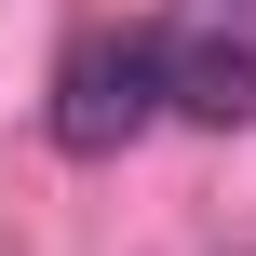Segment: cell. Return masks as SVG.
<instances>
[{"instance_id":"1","label":"cell","mask_w":256,"mask_h":256,"mask_svg":"<svg viewBox=\"0 0 256 256\" xmlns=\"http://www.w3.org/2000/svg\"><path fill=\"white\" fill-rule=\"evenodd\" d=\"M148 122H176L162 27H94V40H68V68H54V148H68V162H108V148H135Z\"/></svg>"},{"instance_id":"2","label":"cell","mask_w":256,"mask_h":256,"mask_svg":"<svg viewBox=\"0 0 256 256\" xmlns=\"http://www.w3.org/2000/svg\"><path fill=\"white\" fill-rule=\"evenodd\" d=\"M162 81H176V122H202V135H243L256 122V40L230 27V14L162 27Z\"/></svg>"},{"instance_id":"3","label":"cell","mask_w":256,"mask_h":256,"mask_svg":"<svg viewBox=\"0 0 256 256\" xmlns=\"http://www.w3.org/2000/svg\"><path fill=\"white\" fill-rule=\"evenodd\" d=\"M243 14H256V0H243Z\"/></svg>"}]
</instances>
